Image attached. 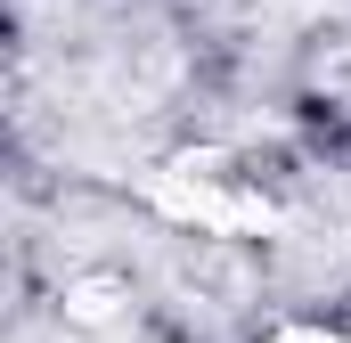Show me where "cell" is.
<instances>
[{"label":"cell","mask_w":351,"mask_h":343,"mask_svg":"<svg viewBox=\"0 0 351 343\" xmlns=\"http://www.w3.org/2000/svg\"><path fill=\"white\" fill-rule=\"evenodd\" d=\"M269 343H351V335L327 319H286V327H269Z\"/></svg>","instance_id":"1"}]
</instances>
